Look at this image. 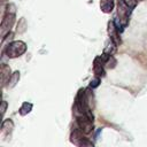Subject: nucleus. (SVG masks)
I'll list each match as a JSON object with an SVG mask.
<instances>
[{"label":"nucleus","instance_id":"nucleus-1","mask_svg":"<svg viewBox=\"0 0 147 147\" xmlns=\"http://www.w3.org/2000/svg\"><path fill=\"white\" fill-rule=\"evenodd\" d=\"M132 9L133 8L130 7L125 0H117V17L114 22L119 32H122L124 28L127 25Z\"/></svg>","mask_w":147,"mask_h":147},{"label":"nucleus","instance_id":"nucleus-2","mask_svg":"<svg viewBox=\"0 0 147 147\" xmlns=\"http://www.w3.org/2000/svg\"><path fill=\"white\" fill-rule=\"evenodd\" d=\"M15 13H16V7L14 6V3H8L7 10L5 13V16H3L1 25H0V31H1L2 38L8 32H10V29L13 28V25L15 23Z\"/></svg>","mask_w":147,"mask_h":147},{"label":"nucleus","instance_id":"nucleus-3","mask_svg":"<svg viewBox=\"0 0 147 147\" xmlns=\"http://www.w3.org/2000/svg\"><path fill=\"white\" fill-rule=\"evenodd\" d=\"M25 51H26V44L22 40H16V41L9 42L5 47L3 54L10 59H14V57H18V56L23 55L25 53Z\"/></svg>","mask_w":147,"mask_h":147},{"label":"nucleus","instance_id":"nucleus-4","mask_svg":"<svg viewBox=\"0 0 147 147\" xmlns=\"http://www.w3.org/2000/svg\"><path fill=\"white\" fill-rule=\"evenodd\" d=\"M76 123H77L78 129H79L83 133H85V134L92 132L93 129H94V127H93V122H92L87 116H85V115H79V116H77V117H76Z\"/></svg>","mask_w":147,"mask_h":147},{"label":"nucleus","instance_id":"nucleus-5","mask_svg":"<svg viewBox=\"0 0 147 147\" xmlns=\"http://www.w3.org/2000/svg\"><path fill=\"white\" fill-rule=\"evenodd\" d=\"M108 34L110 37V40H113L117 46L121 45L122 40H121V37H119V31L115 24L114 21H109L108 22Z\"/></svg>","mask_w":147,"mask_h":147},{"label":"nucleus","instance_id":"nucleus-6","mask_svg":"<svg viewBox=\"0 0 147 147\" xmlns=\"http://www.w3.org/2000/svg\"><path fill=\"white\" fill-rule=\"evenodd\" d=\"M93 70H94V74L95 76L98 77H103L106 71H105V61L102 60L101 56H98L94 59V62H93Z\"/></svg>","mask_w":147,"mask_h":147},{"label":"nucleus","instance_id":"nucleus-7","mask_svg":"<svg viewBox=\"0 0 147 147\" xmlns=\"http://www.w3.org/2000/svg\"><path fill=\"white\" fill-rule=\"evenodd\" d=\"M0 76H1V85L5 86L6 83H8L9 79H10V77H11V75H10V68L7 64H5V63L1 64Z\"/></svg>","mask_w":147,"mask_h":147},{"label":"nucleus","instance_id":"nucleus-8","mask_svg":"<svg viewBox=\"0 0 147 147\" xmlns=\"http://www.w3.org/2000/svg\"><path fill=\"white\" fill-rule=\"evenodd\" d=\"M114 6H115L114 0H100V8L106 14L111 13L114 9Z\"/></svg>","mask_w":147,"mask_h":147},{"label":"nucleus","instance_id":"nucleus-9","mask_svg":"<svg viewBox=\"0 0 147 147\" xmlns=\"http://www.w3.org/2000/svg\"><path fill=\"white\" fill-rule=\"evenodd\" d=\"M13 127H14V124H13V122H11L10 119H5V121L2 122L1 129H2V133H3V134H8L9 132H11Z\"/></svg>","mask_w":147,"mask_h":147},{"label":"nucleus","instance_id":"nucleus-10","mask_svg":"<svg viewBox=\"0 0 147 147\" xmlns=\"http://www.w3.org/2000/svg\"><path fill=\"white\" fill-rule=\"evenodd\" d=\"M31 109H32V103H30V102H24V103L21 106V108H20V114H21L22 116H24V115L29 114V113L31 111Z\"/></svg>","mask_w":147,"mask_h":147},{"label":"nucleus","instance_id":"nucleus-11","mask_svg":"<svg viewBox=\"0 0 147 147\" xmlns=\"http://www.w3.org/2000/svg\"><path fill=\"white\" fill-rule=\"evenodd\" d=\"M76 145H77L78 147H94V145H93L87 138H85V137H83L82 139H79V140L76 142Z\"/></svg>","mask_w":147,"mask_h":147},{"label":"nucleus","instance_id":"nucleus-12","mask_svg":"<svg viewBox=\"0 0 147 147\" xmlns=\"http://www.w3.org/2000/svg\"><path fill=\"white\" fill-rule=\"evenodd\" d=\"M18 79H20V72H18V71H15V72L11 75V77H10V79H9V82H8V83H10V84H8V86H9V87H14V86L17 84Z\"/></svg>","mask_w":147,"mask_h":147},{"label":"nucleus","instance_id":"nucleus-13","mask_svg":"<svg viewBox=\"0 0 147 147\" xmlns=\"http://www.w3.org/2000/svg\"><path fill=\"white\" fill-rule=\"evenodd\" d=\"M116 60H115V57L113 56V55H110L108 59H107V61L105 62V67L106 68H108V69H113V68H115L116 67Z\"/></svg>","mask_w":147,"mask_h":147},{"label":"nucleus","instance_id":"nucleus-14","mask_svg":"<svg viewBox=\"0 0 147 147\" xmlns=\"http://www.w3.org/2000/svg\"><path fill=\"white\" fill-rule=\"evenodd\" d=\"M100 83H101V77H98V76H95L93 79H91V82H90V88L91 90H93V88H96L99 85H100Z\"/></svg>","mask_w":147,"mask_h":147},{"label":"nucleus","instance_id":"nucleus-15","mask_svg":"<svg viewBox=\"0 0 147 147\" xmlns=\"http://www.w3.org/2000/svg\"><path fill=\"white\" fill-rule=\"evenodd\" d=\"M25 28H26L25 20H24V18H21V20H20V23H18V25H17V32L23 33V32L25 31Z\"/></svg>","mask_w":147,"mask_h":147},{"label":"nucleus","instance_id":"nucleus-16","mask_svg":"<svg viewBox=\"0 0 147 147\" xmlns=\"http://www.w3.org/2000/svg\"><path fill=\"white\" fill-rule=\"evenodd\" d=\"M7 106H8V103H7V101H2L1 102V108H0V110H1V115H5V111H6V109H7Z\"/></svg>","mask_w":147,"mask_h":147},{"label":"nucleus","instance_id":"nucleus-17","mask_svg":"<svg viewBox=\"0 0 147 147\" xmlns=\"http://www.w3.org/2000/svg\"><path fill=\"white\" fill-rule=\"evenodd\" d=\"M138 1H139V0H138Z\"/></svg>","mask_w":147,"mask_h":147}]
</instances>
